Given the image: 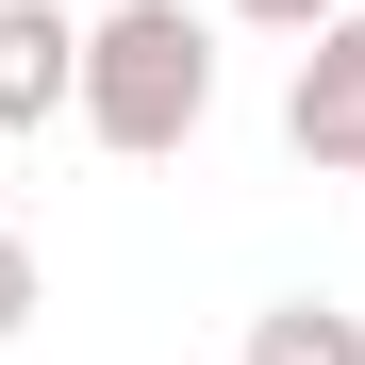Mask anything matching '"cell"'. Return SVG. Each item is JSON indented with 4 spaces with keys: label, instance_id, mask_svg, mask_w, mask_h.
Returning <instances> with one entry per match:
<instances>
[{
    "label": "cell",
    "instance_id": "obj_1",
    "mask_svg": "<svg viewBox=\"0 0 365 365\" xmlns=\"http://www.w3.org/2000/svg\"><path fill=\"white\" fill-rule=\"evenodd\" d=\"M67 116H83L116 166L200 150V116H216V34L182 17V0H116V17H83V83H67Z\"/></svg>",
    "mask_w": 365,
    "mask_h": 365
},
{
    "label": "cell",
    "instance_id": "obj_2",
    "mask_svg": "<svg viewBox=\"0 0 365 365\" xmlns=\"http://www.w3.org/2000/svg\"><path fill=\"white\" fill-rule=\"evenodd\" d=\"M282 150H299V166H332V182H365V0L299 34V83H282Z\"/></svg>",
    "mask_w": 365,
    "mask_h": 365
},
{
    "label": "cell",
    "instance_id": "obj_3",
    "mask_svg": "<svg viewBox=\"0 0 365 365\" xmlns=\"http://www.w3.org/2000/svg\"><path fill=\"white\" fill-rule=\"evenodd\" d=\"M67 83H83V17H67V0H0V150L50 133Z\"/></svg>",
    "mask_w": 365,
    "mask_h": 365
},
{
    "label": "cell",
    "instance_id": "obj_4",
    "mask_svg": "<svg viewBox=\"0 0 365 365\" xmlns=\"http://www.w3.org/2000/svg\"><path fill=\"white\" fill-rule=\"evenodd\" d=\"M250 365H365V316H349V299H266V316H250Z\"/></svg>",
    "mask_w": 365,
    "mask_h": 365
},
{
    "label": "cell",
    "instance_id": "obj_5",
    "mask_svg": "<svg viewBox=\"0 0 365 365\" xmlns=\"http://www.w3.org/2000/svg\"><path fill=\"white\" fill-rule=\"evenodd\" d=\"M34 316H50V266H34V250H17V232H0V349H17V332H34Z\"/></svg>",
    "mask_w": 365,
    "mask_h": 365
},
{
    "label": "cell",
    "instance_id": "obj_6",
    "mask_svg": "<svg viewBox=\"0 0 365 365\" xmlns=\"http://www.w3.org/2000/svg\"><path fill=\"white\" fill-rule=\"evenodd\" d=\"M250 34H316V17H349V0H232Z\"/></svg>",
    "mask_w": 365,
    "mask_h": 365
}]
</instances>
